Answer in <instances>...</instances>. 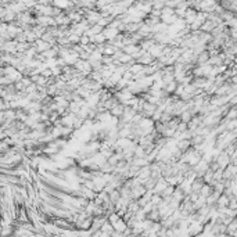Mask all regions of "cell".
Instances as JSON below:
<instances>
[{
  "label": "cell",
  "instance_id": "obj_9",
  "mask_svg": "<svg viewBox=\"0 0 237 237\" xmlns=\"http://www.w3.org/2000/svg\"><path fill=\"white\" fill-rule=\"evenodd\" d=\"M100 171L103 173H114V171H115V168L112 165H110V164H108V162H105L104 165L101 166L100 168Z\"/></svg>",
  "mask_w": 237,
  "mask_h": 237
},
{
  "label": "cell",
  "instance_id": "obj_4",
  "mask_svg": "<svg viewBox=\"0 0 237 237\" xmlns=\"http://www.w3.org/2000/svg\"><path fill=\"white\" fill-rule=\"evenodd\" d=\"M209 58H211V57H209V53H208V51H207V50L202 51V53L197 57V64H200V65L207 64V62L209 61Z\"/></svg>",
  "mask_w": 237,
  "mask_h": 237
},
{
  "label": "cell",
  "instance_id": "obj_7",
  "mask_svg": "<svg viewBox=\"0 0 237 237\" xmlns=\"http://www.w3.org/2000/svg\"><path fill=\"white\" fill-rule=\"evenodd\" d=\"M211 194H212V189H211V186L205 183L204 186H202L201 191H200V196H201V197H204V198H208L209 196H211Z\"/></svg>",
  "mask_w": 237,
  "mask_h": 237
},
{
  "label": "cell",
  "instance_id": "obj_10",
  "mask_svg": "<svg viewBox=\"0 0 237 237\" xmlns=\"http://www.w3.org/2000/svg\"><path fill=\"white\" fill-rule=\"evenodd\" d=\"M172 15H175V10L165 6V8L162 10V17H172Z\"/></svg>",
  "mask_w": 237,
  "mask_h": 237
},
{
  "label": "cell",
  "instance_id": "obj_11",
  "mask_svg": "<svg viewBox=\"0 0 237 237\" xmlns=\"http://www.w3.org/2000/svg\"><path fill=\"white\" fill-rule=\"evenodd\" d=\"M237 117V110H230L229 114H227V118L229 119H234Z\"/></svg>",
  "mask_w": 237,
  "mask_h": 237
},
{
  "label": "cell",
  "instance_id": "obj_5",
  "mask_svg": "<svg viewBox=\"0 0 237 237\" xmlns=\"http://www.w3.org/2000/svg\"><path fill=\"white\" fill-rule=\"evenodd\" d=\"M132 165L139 166V168H144V166H148L150 164H148V161L146 158H135L132 162Z\"/></svg>",
  "mask_w": 237,
  "mask_h": 237
},
{
  "label": "cell",
  "instance_id": "obj_1",
  "mask_svg": "<svg viewBox=\"0 0 237 237\" xmlns=\"http://www.w3.org/2000/svg\"><path fill=\"white\" fill-rule=\"evenodd\" d=\"M103 35L105 36L107 42H111V40H114L115 38L119 35V31H118V29H115V28H111V26H108V28H104Z\"/></svg>",
  "mask_w": 237,
  "mask_h": 237
},
{
  "label": "cell",
  "instance_id": "obj_3",
  "mask_svg": "<svg viewBox=\"0 0 237 237\" xmlns=\"http://www.w3.org/2000/svg\"><path fill=\"white\" fill-rule=\"evenodd\" d=\"M141 47L137 46V44H129V46H125L123 47V53L128 54V56H133V54H136L137 51H140Z\"/></svg>",
  "mask_w": 237,
  "mask_h": 237
},
{
  "label": "cell",
  "instance_id": "obj_8",
  "mask_svg": "<svg viewBox=\"0 0 237 237\" xmlns=\"http://www.w3.org/2000/svg\"><path fill=\"white\" fill-rule=\"evenodd\" d=\"M143 69H144V65H141V64H133L132 67L129 68V71L132 72L133 75H137V74H140V72H143Z\"/></svg>",
  "mask_w": 237,
  "mask_h": 237
},
{
  "label": "cell",
  "instance_id": "obj_6",
  "mask_svg": "<svg viewBox=\"0 0 237 237\" xmlns=\"http://www.w3.org/2000/svg\"><path fill=\"white\" fill-rule=\"evenodd\" d=\"M179 119H180V122H184V123H187V125H189V122H190L191 119H193V115H191L190 111H183L182 114H180Z\"/></svg>",
  "mask_w": 237,
  "mask_h": 237
},
{
  "label": "cell",
  "instance_id": "obj_2",
  "mask_svg": "<svg viewBox=\"0 0 237 237\" xmlns=\"http://www.w3.org/2000/svg\"><path fill=\"white\" fill-rule=\"evenodd\" d=\"M111 115L112 117H114V118H122V115H123V112H125V105L123 104H121V103H119L118 105H115L114 108H112L111 111Z\"/></svg>",
  "mask_w": 237,
  "mask_h": 237
},
{
  "label": "cell",
  "instance_id": "obj_12",
  "mask_svg": "<svg viewBox=\"0 0 237 237\" xmlns=\"http://www.w3.org/2000/svg\"><path fill=\"white\" fill-rule=\"evenodd\" d=\"M215 237H227V236H225V234H223V233H218Z\"/></svg>",
  "mask_w": 237,
  "mask_h": 237
}]
</instances>
